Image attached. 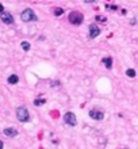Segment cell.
<instances>
[{"mask_svg": "<svg viewBox=\"0 0 138 149\" xmlns=\"http://www.w3.org/2000/svg\"><path fill=\"white\" fill-rule=\"evenodd\" d=\"M83 21H84V15H83L81 12H77V11L71 12V15H69V22H71L72 24L79 26V24L83 23Z\"/></svg>", "mask_w": 138, "mask_h": 149, "instance_id": "6da1fadb", "label": "cell"}, {"mask_svg": "<svg viewBox=\"0 0 138 149\" xmlns=\"http://www.w3.org/2000/svg\"><path fill=\"white\" fill-rule=\"evenodd\" d=\"M21 18H22V21H23V22H32V21H37V15L34 14V11H32V10H30V8H26V10H24V11L22 12Z\"/></svg>", "mask_w": 138, "mask_h": 149, "instance_id": "7a4b0ae2", "label": "cell"}, {"mask_svg": "<svg viewBox=\"0 0 138 149\" xmlns=\"http://www.w3.org/2000/svg\"><path fill=\"white\" fill-rule=\"evenodd\" d=\"M16 117L21 122H27L30 119V114H29V110L26 107H19L16 110Z\"/></svg>", "mask_w": 138, "mask_h": 149, "instance_id": "3957f363", "label": "cell"}, {"mask_svg": "<svg viewBox=\"0 0 138 149\" xmlns=\"http://www.w3.org/2000/svg\"><path fill=\"white\" fill-rule=\"evenodd\" d=\"M64 121L66 125H71V126H74L77 123L76 121V115L73 114V113H66V114L64 115Z\"/></svg>", "mask_w": 138, "mask_h": 149, "instance_id": "277c9868", "label": "cell"}, {"mask_svg": "<svg viewBox=\"0 0 138 149\" xmlns=\"http://www.w3.org/2000/svg\"><path fill=\"white\" fill-rule=\"evenodd\" d=\"M0 16H1V21H3L4 23H7V24H12L14 23V16H12L10 12L3 11L1 14H0Z\"/></svg>", "mask_w": 138, "mask_h": 149, "instance_id": "5b68a950", "label": "cell"}, {"mask_svg": "<svg viewBox=\"0 0 138 149\" xmlns=\"http://www.w3.org/2000/svg\"><path fill=\"white\" fill-rule=\"evenodd\" d=\"M89 117L95 121H102L104 118V114L102 111H97V110H89Z\"/></svg>", "mask_w": 138, "mask_h": 149, "instance_id": "8992f818", "label": "cell"}, {"mask_svg": "<svg viewBox=\"0 0 138 149\" xmlns=\"http://www.w3.org/2000/svg\"><path fill=\"white\" fill-rule=\"evenodd\" d=\"M99 34H100L99 27H97L96 24H91V26H89V37H91V38H95V37H97Z\"/></svg>", "mask_w": 138, "mask_h": 149, "instance_id": "52a82bcc", "label": "cell"}, {"mask_svg": "<svg viewBox=\"0 0 138 149\" xmlns=\"http://www.w3.org/2000/svg\"><path fill=\"white\" fill-rule=\"evenodd\" d=\"M4 134L7 137H16L18 136V130L15 127H7V129H4Z\"/></svg>", "mask_w": 138, "mask_h": 149, "instance_id": "ba28073f", "label": "cell"}, {"mask_svg": "<svg viewBox=\"0 0 138 149\" xmlns=\"http://www.w3.org/2000/svg\"><path fill=\"white\" fill-rule=\"evenodd\" d=\"M103 64L106 65L107 69H111V68H112V58H111V57H106V58H103Z\"/></svg>", "mask_w": 138, "mask_h": 149, "instance_id": "9c48e42d", "label": "cell"}, {"mask_svg": "<svg viewBox=\"0 0 138 149\" xmlns=\"http://www.w3.org/2000/svg\"><path fill=\"white\" fill-rule=\"evenodd\" d=\"M18 81H19V77L16 76V75H11V76L8 77V83L10 84H16Z\"/></svg>", "mask_w": 138, "mask_h": 149, "instance_id": "30bf717a", "label": "cell"}, {"mask_svg": "<svg viewBox=\"0 0 138 149\" xmlns=\"http://www.w3.org/2000/svg\"><path fill=\"white\" fill-rule=\"evenodd\" d=\"M21 45H22V49H23V50H26V52H27V50H30V44L27 41H23Z\"/></svg>", "mask_w": 138, "mask_h": 149, "instance_id": "8fae6325", "label": "cell"}, {"mask_svg": "<svg viewBox=\"0 0 138 149\" xmlns=\"http://www.w3.org/2000/svg\"><path fill=\"white\" fill-rule=\"evenodd\" d=\"M126 75L129 77H135V70L134 69H127L126 70Z\"/></svg>", "mask_w": 138, "mask_h": 149, "instance_id": "7c38bea8", "label": "cell"}, {"mask_svg": "<svg viewBox=\"0 0 138 149\" xmlns=\"http://www.w3.org/2000/svg\"><path fill=\"white\" fill-rule=\"evenodd\" d=\"M64 14V10L62 8H54V15L56 16H60V15H62Z\"/></svg>", "mask_w": 138, "mask_h": 149, "instance_id": "4fadbf2b", "label": "cell"}, {"mask_svg": "<svg viewBox=\"0 0 138 149\" xmlns=\"http://www.w3.org/2000/svg\"><path fill=\"white\" fill-rule=\"evenodd\" d=\"M45 102H46L45 99H37L35 102H34V104H35V106H41V104H43Z\"/></svg>", "mask_w": 138, "mask_h": 149, "instance_id": "5bb4252c", "label": "cell"}, {"mask_svg": "<svg viewBox=\"0 0 138 149\" xmlns=\"http://www.w3.org/2000/svg\"><path fill=\"white\" fill-rule=\"evenodd\" d=\"M96 19H97V21H102V22H104V23L107 22V18H104V16H97Z\"/></svg>", "mask_w": 138, "mask_h": 149, "instance_id": "9a60e30c", "label": "cell"}, {"mask_svg": "<svg viewBox=\"0 0 138 149\" xmlns=\"http://www.w3.org/2000/svg\"><path fill=\"white\" fill-rule=\"evenodd\" d=\"M3 11H4V7H3V4L0 3V14H1V12H3Z\"/></svg>", "mask_w": 138, "mask_h": 149, "instance_id": "2e32d148", "label": "cell"}, {"mask_svg": "<svg viewBox=\"0 0 138 149\" xmlns=\"http://www.w3.org/2000/svg\"><path fill=\"white\" fill-rule=\"evenodd\" d=\"M0 149H3V142L0 141Z\"/></svg>", "mask_w": 138, "mask_h": 149, "instance_id": "e0dca14e", "label": "cell"}]
</instances>
